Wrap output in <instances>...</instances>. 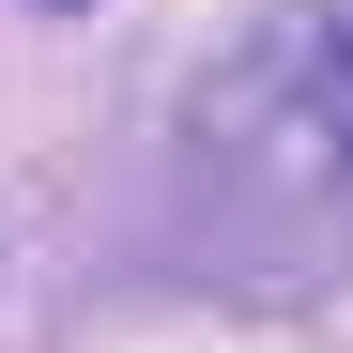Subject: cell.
Wrapping results in <instances>:
<instances>
[{"label": "cell", "instance_id": "6da1fadb", "mask_svg": "<svg viewBox=\"0 0 353 353\" xmlns=\"http://www.w3.org/2000/svg\"><path fill=\"white\" fill-rule=\"evenodd\" d=\"M169 261L307 292L353 261V0H276L169 123Z\"/></svg>", "mask_w": 353, "mask_h": 353}, {"label": "cell", "instance_id": "7a4b0ae2", "mask_svg": "<svg viewBox=\"0 0 353 353\" xmlns=\"http://www.w3.org/2000/svg\"><path fill=\"white\" fill-rule=\"evenodd\" d=\"M46 16H77V0H46Z\"/></svg>", "mask_w": 353, "mask_h": 353}]
</instances>
